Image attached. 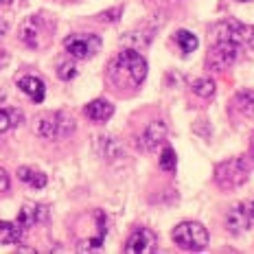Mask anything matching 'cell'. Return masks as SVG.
Returning <instances> with one entry per match:
<instances>
[{
	"label": "cell",
	"mask_w": 254,
	"mask_h": 254,
	"mask_svg": "<svg viewBox=\"0 0 254 254\" xmlns=\"http://www.w3.org/2000/svg\"><path fill=\"white\" fill-rule=\"evenodd\" d=\"M110 77L114 83H129L140 86L147 77V60L134 49H125L123 53L110 62Z\"/></svg>",
	"instance_id": "obj_1"
},
{
	"label": "cell",
	"mask_w": 254,
	"mask_h": 254,
	"mask_svg": "<svg viewBox=\"0 0 254 254\" xmlns=\"http://www.w3.org/2000/svg\"><path fill=\"white\" fill-rule=\"evenodd\" d=\"M75 119L66 112H46L35 123V134L44 140H64L75 134Z\"/></svg>",
	"instance_id": "obj_2"
},
{
	"label": "cell",
	"mask_w": 254,
	"mask_h": 254,
	"mask_svg": "<svg viewBox=\"0 0 254 254\" xmlns=\"http://www.w3.org/2000/svg\"><path fill=\"white\" fill-rule=\"evenodd\" d=\"M248 178H250V165L246 162V158H230V160H224L221 165H217L215 169L217 184L226 190L243 187L248 182Z\"/></svg>",
	"instance_id": "obj_3"
},
{
	"label": "cell",
	"mask_w": 254,
	"mask_h": 254,
	"mask_svg": "<svg viewBox=\"0 0 254 254\" xmlns=\"http://www.w3.org/2000/svg\"><path fill=\"white\" fill-rule=\"evenodd\" d=\"M171 237L178 248L189 250V252L204 250L206 243H208V232H206V228L202 224H197V221H182V224H178L176 228H173Z\"/></svg>",
	"instance_id": "obj_4"
},
{
	"label": "cell",
	"mask_w": 254,
	"mask_h": 254,
	"mask_svg": "<svg viewBox=\"0 0 254 254\" xmlns=\"http://www.w3.org/2000/svg\"><path fill=\"white\" fill-rule=\"evenodd\" d=\"M241 44L232 40H215V44L208 49L206 55V68L213 72H221L226 68H230L232 64L239 60Z\"/></svg>",
	"instance_id": "obj_5"
},
{
	"label": "cell",
	"mask_w": 254,
	"mask_h": 254,
	"mask_svg": "<svg viewBox=\"0 0 254 254\" xmlns=\"http://www.w3.org/2000/svg\"><path fill=\"white\" fill-rule=\"evenodd\" d=\"M20 40L29 49H42L51 40V24L44 20V15H31L20 26Z\"/></svg>",
	"instance_id": "obj_6"
},
{
	"label": "cell",
	"mask_w": 254,
	"mask_h": 254,
	"mask_svg": "<svg viewBox=\"0 0 254 254\" xmlns=\"http://www.w3.org/2000/svg\"><path fill=\"white\" fill-rule=\"evenodd\" d=\"M64 49L75 60H90L101 49V38L94 33H72L64 38Z\"/></svg>",
	"instance_id": "obj_7"
},
{
	"label": "cell",
	"mask_w": 254,
	"mask_h": 254,
	"mask_svg": "<svg viewBox=\"0 0 254 254\" xmlns=\"http://www.w3.org/2000/svg\"><path fill=\"white\" fill-rule=\"evenodd\" d=\"M90 235H79L77 237V250L79 252H90L103 246L105 232H108V219L101 210H94V224L90 226Z\"/></svg>",
	"instance_id": "obj_8"
},
{
	"label": "cell",
	"mask_w": 254,
	"mask_h": 254,
	"mask_svg": "<svg viewBox=\"0 0 254 254\" xmlns=\"http://www.w3.org/2000/svg\"><path fill=\"white\" fill-rule=\"evenodd\" d=\"M158 250V237L149 228H138L129 235L125 243L127 254H149Z\"/></svg>",
	"instance_id": "obj_9"
},
{
	"label": "cell",
	"mask_w": 254,
	"mask_h": 254,
	"mask_svg": "<svg viewBox=\"0 0 254 254\" xmlns=\"http://www.w3.org/2000/svg\"><path fill=\"white\" fill-rule=\"evenodd\" d=\"M49 217H51L49 206H44V204H24L18 213V224L22 226L24 230H29V228H33V226L46 224Z\"/></svg>",
	"instance_id": "obj_10"
},
{
	"label": "cell",
	"mask_w": 254,
	"mask_h": 254,
	"mask_svg": "<svg viewBox=\"0 0 254 254\" xmlns=\"http://www.w3.org/2000/svg\"><path fill=\"white\" fill-rule=\"evenodd\" d=\"M250 224H252V217H250L248 204H237L228 213V217H226V228L232 235H243V232L250 228Z\"/></svg>",
	"instance_id": "obj_11"
},
{
	"label": "cell",
	"mask_w": 254,
	"mask_h": 254,
	"mask_svg": "<svg viewBox=\"0 0 254 254\" xmlns=\"http://www.w3.org/2000/svg\"><path fill=\"white\" fill-rule=\"evenodd\" d=\"M18 88L22 90V92H24L33 103H42V101H44L46 86H44V81H42V79L33 77V75H24V77L18 79Z\"/></svg>",
	"instance_id": "obj_12"
},
{
	"label": "cell",
	"mask_w": 254,
	"mask_h": 254,
	"mask_svg": "<svg viewBox=\"0 0 254 254\" xmlns=\"http://www.w3.org/2000/svg\"><path fill=\"white\" fill-rule=\"evenodd\" d=\"M83 112H86V116L90 121H94V123H108L114 114V105L110 101H105V99H94V101H90L86 108H83Z\"/></svg>",
	"instance_id": "obj_13"
},
{
	"label": "cell",
	"mask_w": 254,
	"mask_h": 254,
	"mask_svg": "<svg viewBox=\"0 0 254 254\" xmlns=\"http://www.w3.org/2000/svg\"><path fill=\"white\" fill-rule=\"evenodd\" d=\"M24 228L18 221H0V243L2 246H13V243H22Z\"/></svg>",
	"instance_id": "obj_14"
},
{
	"label": "cell",
	"mask_w": 254,
	"mask_h": 254,
	"mask_svg": "<svg viewBox=\"0 0 254 254\" xmlns=\"http://www.w3.org/2000/svg\"><path fill=\"white\" fill-rule=\"evenodd\" d=\"M167 138V125L162 123V121H153V123L147 127L145 136H142V140H145V147L147 149H158V145H160L162 140Z\"/></svg>",
	"instance_id": "obj_15"
},
{
	"label": "cell",
	"mask_w": 254,
	"mask_h": 254,
	"mask_svg": "<svg viewBox=\"0 0 254 254\" xmlns=\"http://www.w3.org/2000/svg\"><path fill=\"white\" fill-rule=\"evenodd\" d=\"M18 178L22 180L24 184H29L31 189H44L46 182H49L46 173L40 171V169H33V167H20L18 169Z\"/></svg>",
	"instance_id": "obj_16"
},
{
	"label": "cell",
	"mask_w": 254,
	"mask_h": 254,
	"mask_svg": "<svg viewBox=\"0 0 254 254\" xmlns=\"http://www.w3.org/2000/svg\"><path fill=\"white\" fill-rule=\"evenodd\" d=\"M235 110L241 116L254 119V90H241L235 97Z\"/></svg>",
	"instance_id": "obj_17"
},
{
	"label": "cell",
	"mask_w": 254,
	"mask_h": 254,
	"mask_svg": "<svg viewBox=\"0 0 254 254\" xmlns=\"http://www.w3.org/2000/svg\"><path fill=\"white\" fill-rule=\"evenodd\" d=\"M22 119H24V114L15 108L0 110V134H4V131L11 129L15 125H22Z\"/></svg>",
	"instance_id": "obj_18"
},
{
	"label": "cell",
	"mask_w": 254,
	"mask_h": 254,
	"mask_svg": "<svg viewBox=\"0 0 254 254\" xmlns=\"http://www.w3.org/2000/svg\"><path fill=\"white\" fill-rule=\"evenodd\" d=\"M176 42H178V46L182 49L184 55H190V53H195L197 51V46H199V40L195 38L190 31L187 29H180L178 33H176Z\"/></svg>",
	"instance_id": "obj_19"
},
{
	"label": "cell",
	"mask_w": 254,
	"mask_h": 254,
	"mask_svg": "<svg viewBox=\"0 0 254 254\" xmlns=\"http://www.w3.org/2000/svg\"><path fill=\"white\" fill-rule=\"evenodd\" d=\"M97 151H99V156H103V158H116L121 153V147H119V142L114 138H110V136H99Z\"/></svg>",
	"instance_id": "obj_20"
},
{
	"label": "cell",
	"mask_w": 254,
	"mask_h": 254,
	"mask_svg": "<svg viewBox=\"0 0 254 254\" xmlns=\"http://www.w3.org/2000/svg\"><path fill=\"white\" fill-rule=\"evenodd\" d=\"M190 90H193L197 97H202V99H210L215 94V81L210 77H199V79H195L193 83H190Z\"/></svg>",
	"instance_id": "obj_21"
},
{
	"label": "cell",
	"mask_w": 254,
	"mask_h": 254,
	"mask_svg": "<svg viewBox=\"0 0 254 254\" xmlns=\"http://www.w3.org/2000/svg\"><path fill=\"white\" fill-rule=\"evenodd\" d=\"M176 165H178V158H176V151L171 149V147H165L160 153V169L167 173L176 171Z\"/></svg>",
	"instance_id": "obj_22"
},
{
	"label": "cell",
	"mask_w": 254,
	"mask_h": 254,
	"mask_svg": "<svg viewBox=\"0 0 254 254\" xmlns=\"http://www.w3.org/2000/svg\"><path fill=\"white\" fill-rule=\"evenodd\" d=\"M57 75L64 81H70L72 77H77V66L72 62H62L60 66H57Z\"/></svg>",
	"instance_id": "obj_23"
},
{
	"label": "cell",
	"mask_w": 254,
	"mask_h": 254,
	"mask_svg": "<svg viewBox=\"0 0 254 254\" xmlns=\"http://www.w3.org/2000/svg\"><path fill=\"white\" fill-rule=\"evenodd\" d=\"M121 11H123V9H121V7H114V9H110V11H105V13L101 15V20H108V22H114V20H119V18H121Z\"/></svg>",
	"instance_id": "obj_24"
},
{
	"label": "cell",
	"mask_w": 254,
	"mask_h": 254,
	"mask_svg": "<svg viewBox=\"0 0 254 254\" xmlns=\"http://www.w3.org/2000/svg\"><path fill=\"white\" fill-rule=\"evenodd\" d=\"M9 190V176L4 169H0V193H7Z\"/></svg>",
	"instance_id": "obj_25"
},
{
	"label": "cell",
	"mask_w": 254,
	"mask_h": 254,
	"mask_svg": "<svg viewBox=\"0 0 254 254\" xmlns=\"http://www.w3.org/2000/svg\"><path fill=\"white\" fill-rule=\"evenodd\" d=\"M246 42L250 44V49H254V29H248V38H246Z\"/></svg>",
	"instance_id": "obj_26"
},
{
	"label": "cell",
	"mask_w": 254,
	"mask_h": 254,
	"mask_svg": "<svg viewBox=\"0 0 254 254\" xmlns=\"http://www.w3.org/2000/svg\"><path fill=\"white\" fill-rule=\"evenodd\" d=\"M7 29H9V24L4 22V20H0V38H2V35L7 33Z\"/></svg>",
	"instance_id": "obj_27"
},
{
	"label": "cell",
	"mask_w": 254,
	"mask_h": 254,
	"mask_svg": "<svg viewBox=\"0 0 254 254\" xmlns=\"http://www.w3.org/2000/svg\"><path fill=\"white\" fill-rule=\"evenodd\" d=\"M4 64H7V53H4V51H0V68H2Z\"/></svg>",
	"instance_id": "obj_28"
},
{
	"label": "cell",
	"mask_w": 254,
	"mask_h": 254,
	"mask_svg": "<svg viewBox=\"0 0 254 254\" xmlns=\"http://www.w3.org/2000/svg\"><path fill=\"white\" fill-rule=\"evenodd\" d=\"M248 208H250V217H252V221H254V202L248 204Z\"/></svg>",
	"instance_id": "obj_29"
},
{
	"label": "cell",
	"mask_w": 254,
	"mask_h": 254,
	"mask_svg": "<svg viewBox=\"0 0 254 254\" xmlns=\"http://www.w3.org/2000/svg\"><path fill=\"white\" fill-rule=\"evenodd\" d=\"M9 2H13V0H0V7H2V4H9Z\"/></svg>",
	"instance_id": "obj_30"
},
{
	"label": "cell",
	"mask_w": 254,
	"mask_h": 254,
	"mask_svg": "<svg viewBox=\"0 0 254 254\" xmlns=\"http://www.w3.org/2000/svg\"><path fill=\"white\" fill-rule=\"evenodd\" d=\"M241 2H250V0H241Z\"/></svg>",
	"instance_id": "obj_31"
}]
</instances>
